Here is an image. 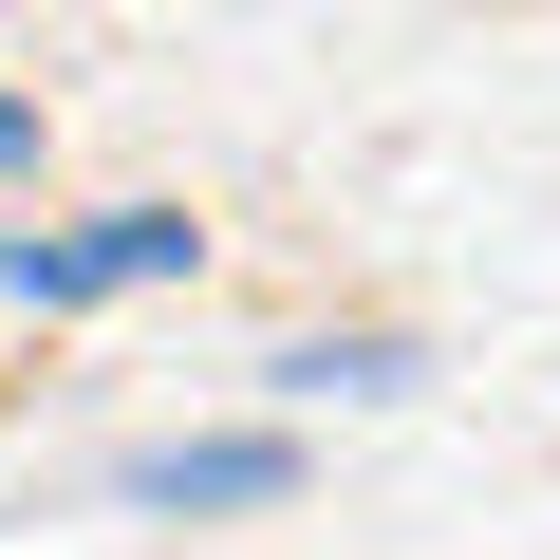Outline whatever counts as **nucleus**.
I'll return each mask as SVG.
<instances>
[{
    "label": "nucleus",
    "mask_w": 560,
    "mask_h": 560,
    "mask_svg": "<svg viewBox=\"0 0 560 560\" xmlns=\"http://www.w3.org/2000/svg\"><path fill=\"white\" fill-rule=\"evenodd\" d=\"M131 280H187V206H94V224H20V243H0V300H20V318L131 300Z\"/></svg>",
    "instance_id": "nucleus-1"
},
{
    "label": "nucleus",
    "mask_w": 560,
    "mask_h": 560,
    "mask_svg": "<svg viewBox=\"0 0 560 560\" xmlns=\"http://www.w3.org/2000/svg\"><path fill=\"white\" fill-rule=\"evenodd\" d=\"M300 467H280L261 430H224V448H150V504H280Z\"/></svg>",
    "instance_id": "nucleus-2"
},
{
    "label": "nucleus",
    "mask_w": 560,
    "mask_h": 560,
    "mask_svg": "<svg viewBox=\"0 0 560 560\" xmlns=\"http://www.w3.org/2000/svg\"><path fill=\"white\" fill-rule=\"evenodd\" d=\"M20 150H38V113H20V94H0V168H20Z\"/></svg>",
    "instance_id": "nucleus-3"
}]
</instances>
